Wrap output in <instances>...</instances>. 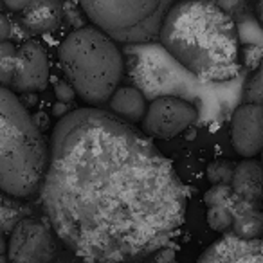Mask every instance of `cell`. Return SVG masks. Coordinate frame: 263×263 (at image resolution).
Wrapping results in <instances>:
<instances>
[{"label": "cell", "instance_id": "obj_15", "mask_svg": "<svg viewBox=\"0 0 263 263\" xmlns=\"http://www.w3.org/2000/svg\"><path fill=\"white\" fill-rule=\"evenodd\" d=\"M16 69V47L8 40L0 42V87H9Z\"/></svg>", "mask_w": 263, "mask_h": 263}, {"label": "cell", "instance_id": "obj_3", "mask_svg": "<svg viewBox=\"0 0 263 263\" xmlns=\"http://www.w3.org/2000/svg\"><path fill=\"white\" fill-rule=\"evenodd\" d=\"M49 144L9 87H0V190L16 198L40 191Z\"/></svg>", "mask_w": 263, "mask_h": 263}, {"label": "cell", "instance_id": "obj_21", "mask_svg": "<svg viewBox=\"0 0 263 263\" xmlns=\"http://www.w3.org/2000/svg\"><path fill=\"white\" fill-rule=\"evenodd\" d=\"M31 2H34V0H4V4L8 6L11 11H24Z\"/></svg>", "mask_w": 263, "mask_h": 263}, {"label": "cell", "instance_id": "obj_2", "mask_svg": "<svg viewBox=\"0 0 263 263\" xmlns=\"http://www.w3.org/2000/svg\"><path fill=\"white\" fill-rule=\"evenodd\" d=\"M161 44L202 81L222 83L240 69V38L234 20L211 0L173 4L161 26Z\"/></svg>", "mask_w": 263, "mask_h": 263}, {"label": "cell", "instance_id": "obj_18", "mask_svg": "<svg viewBox=\"0 0 263 263\" xmlns=\"http://www.w3.org/2000/svg\"><path fill=\"white\" fill-rule=\"evenodd\" d=\"M243 103H256L263 105V69L256 72L245 85L243 92Z\"/></svg>", "mask_w": 263, "mask_h": 263}, {"label": "cell", "instance_id": "obj_8", "mask_svg": "<svg viewBox=\"0 0 263 263\" xmlns=\"http://www.w3.org/2000/svg\"><path fill=\"white\" fill-rule=\"evenodd\" d=\"M231 144L243 159L263 154V105L243 103L231 117Z\"/></svg>", "mask_w": 263, "mask_h": 263}, {"label": "cell", "instance_id": "obj_9", "mask_svg": "<svg viewBox=\"0 0 263 263\" xmlns=\"http://www.w3.org/2000/svg\"><path fill=\"white\" fill-rule=\"evenodd\" d=\"M49 60L44 47L36 42H26L16 47V69L9 85L13 92H38L47 87Z\"/></svg>", "mask_w": 263, "mask_h": 263}, {"label": "cell", "instance_id": "obj_25", "mask_svg": "<svg viewBox=\"0 0 263 263\" xmlns=\"http://www.w3.org/2000/svg\"><path fill=\"white\" fill-rule=\"evenodd\" d=\"M0 263H9L8 256H6V254H2V256H0Z\"/></svg>", "mask_w": 263, "mask_h": 263}, {"label": "cell", "instance_id": "obj_13", "mask_svg": "<svg viewBox=\"0 0 263 263\" xmlns=\"http://www.w3.org/2000/svg\"><path fill=\"white\" fill-rule=\"evenodd\" d=\"M63 18L62 0H34L22 11V24L34 34L52 33Z\"/></svg>", "mask_w": 263, "mask_h": 263}, {"label": "cell", "instance_id": "obj_4", "mask_svg": "<svg viewBox=\"0 0 263 263\" xmlns=\"http://www.w3.org/2000/svg\"><path fill=\"white\" fill-rule=\"evenodd\" d=\"M58 58L69 85L92 106L108 103L124 72L123 54L116 40L96 26L70 33L60 45Z\"/></svg>", "mask_w": 263, "mask_h": 263}, {"label": "cell", "instance_id": "obj_5", "mask_svg": "<svg viewBox=\"0 0 263 263\" xmlns=\"http://www.w3.org/2000/svg\"><path fill=\"white\" fill-rule=\"evenodd\" d=\"M98 29L121 44H146L159 38L173 0H78Z\"/></svg>", "mask_w": 263, "mask_h": 263}, {"label": "cell", "instance_id": "obj_19", "mask_svg": "<svg viewBox=\"0 0 263 263\" xmlns=\"http://www.w3.org/2000/svg\"><path fill=\"white\" fill-rule=\"evenodd\" d=\"M144 263H175V252L166 245L144 259Z\"/></svg>", "mask_w": 263, "mask_h": 263}, {"label": "cell", "instance_id": "obj_10", "mask_svg": "<svg viewBox=\"0 0 263 263\" xmlns=\"http://www.w3.org/2000/svg\"><path fill=\"white\" fill-rule=\"evenodd\" d=\"M197 263H263V238L245 240L223 233L202 252Z\"/></svg>", "mask_w": 263, "mask_h": 263}, {"label": "cell", "instance_id": "obj_6", "mask_svg": "<svg viewBox=\"0 0 263 263\" xmlns=\"http://www.w3.org/2000/svg\"><path fill=\"white\" fill-rule=\"evenodd\" d=\"M56 238L51 227L36 218H24L8 241L9 263H49L56 254Z\"/></svg>", "mask_w": 263, "mask_h": 263}, {"label": "cell", "instance_id": "obj_11", "mask_svg": "<svg viewBox=\"0 0 263 263\" xmlns=\"http://www.w3.org/2000/svg\"><path fill=\"white\" fill-rule=\"evenodd\" d=\"M233 211V227L229 233L236 234L245 240L263 238V208L247 202L238 193H233L226 202Z\"/></svg>", "mask_w": 263, "mask_h": 263}, {"label": "cell", "instance_id": "obj_24", "mask_svg": "<svg viewBox=\"0 0 263 263\" xmlns=\"http://www.w3.org/2000/svg\"><path fill=\"white\" fill-rule=\"evenodd\" d=\"M8 252V243H6V240L2 236H0V256L6 254Z\"/></svg>", "mask_w": 263, "mask_h": 263}, {"label": "cell", "instance_id": "obj_20", "mask_svg": "<svg viewBox=\"0 0 263 263\" xmlns=\"http://www.w3.org/2000/svg\"><path fill=\"white\" fill-rule=\"evenodd\" d=\"M74 94H76V92H74V88L70 87V85H67V83L56 85V96H58V99H62V101H69V99H72Z\"/></svg>", "mask_w": 263, "mask_h": 263}, {"label": "cell", "instance_id": "obj_23", "mask_svg": "<svg viewBox=\"0 0 263 263\" xmlns=\"http://www.w3.org/2000/svg\"><path fill=\"white\" fill-rule=\"evenodd\" d=\"M256 18L263 27V0H256Z\"/></svg>", "mask_w": 263, "mask_h": 263}, {"label": "cell", "instance_id": "obj_1", "mask_svg": "<svg viewBox=\"0 0 263 263\" xmlns=\"http://www.w3.org/2000/svg\"><path fill=\"white\" fill-rule=\"evenodd\" d=\"M40 191L54 233L87 263H144L172 241L187 205L172 161L96 106L56 123Z\"/></svg>", "mask_w": 263, "mask_h": 263}, {"label": "cell", "instance_id": "obj_22", "mask_svg": "<svg viewBox=\"0 0 263 263\" xmlns=\"http://www.w3.org/2000/svg\"><path fill=\"white\" fill-rule=\"evenodd\" d=\"M9 31H11V26H9V20L6 18V15L0 11V42L8 40Z\"/></svg>", "mask_w": 263, "mask_h": 263}, {"label": "cell", "instance_id": "obj_27", "mask_svg": "<svg viewBox=\"0 0 263 263\" xmlns=\"http://www.w3.org/2000/svg\"><path fill=\"white\" fill-rule=\"evenodd\" d=\"M261 162H263V154H261Z\"/></svg>", "mask_w": 263, "mask_h": 263}, {"label": "cell", "instance_id": "obj_7", "mask_svg": "<svg viewBox=\"0 0 263 263\" xmlns=\"http://www.w3.org/2000/svg\"><path fill=\"white\" fill-rule=\"evenodd\" d=\"M197 119L198 112L190 101L175 96H161L148 105L143 117V132L155 139H172Z\"/></svg>", "mask_w": 263, "mask_h": 263}, {"label": "cell", "instance_id": "obj_14", "mask_svg": "<svg viewBox=\"0 0 263 263\" xmlns=\"http://www.w3.org/2000/svg\"><path fill=\"white\" fill-rule=\"evenodd\" d=\"M108 105L112 114H116L117 117L128 121V123L143 121L148 110L146 98L136 87H117L116 92L110 96Z\"/></svg>", "mask_w": 263, "mask_h": 263}, {"label": "cell", "instance_id": "obj_17", "mask_svg": "<svg viewBox=\"0 0 263 263\" xmlns=\"http://www.w3.org/2000/svg\"><path fill=\"white\" fill-rule=\"evenodd\" d=\"M234 170H236V164L231 161H226V159H220V161H213L211 164L208 166V179L211 184H229L233 182V175Z\"/></svg>", "mask_w": 263, "mask_h": 263}, {"label": "cell", "instance_id": "obj_12", "mask_svg": "<svg viewBox=\"0 0 263 263\" xmlns=\"http://www.w3.org/2000/svg\"><path fill=\"white\" fill-rule=\"evenodd\" d=\"M231 187L234 193L240 195L243 200L252 202V204L261 208L263 197V162L256 161L254 157L243 159L236 164L233 175Z\"/></svg>", "mask_w": 263, "mask_h": 263}, {"label": "cell", "instance_id": "obj_26", "mask_svg": "<svg viewBox=\"0 0 263 263\" xmlns=\"http://www.w3.org/2000/svg\"><path fill=\"white\" fill-rule=\"evenodd\" d=\"M261 208H263V197H261Z\"/></svg>", "mask_w": 263, "mask_h": 263}, {"label": "cell", "instance_id": "obj_16", "mask_svg": "<svg viewBox=\"0 0 263 263\" xmlns=\"http://www.w3.org/2000/svg\"><path fill=\"white\" fill-rule=\"evenodd\" d=\"M233 211L227 204L208 205V223L216 233H229L233 227Z\"/></svg>", "mask_w": 263, "mask_h": 263}]
</instances>
